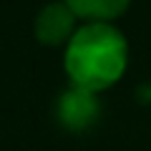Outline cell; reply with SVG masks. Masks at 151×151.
I'll return each instance as SVG.
<instances>
[{"mask_svg": "<svg viewBox=\"0 0 151 151\" xmlns=\"http://www.w3.org/2000/svg\"><path fill=\"white\" fill-rule=\"evenodd\" d=\"M76 33V15L63 0L48 3L35 18V38L43 45H60Z\"/></svg>", "mask_w": 151, "mask_h": 151, "instance_id": "obj_2", "label": "cell"}, {"mask_svg": "<svg viewBox=\"0 0 151 151\" xmlns=\"http://www.w3.org/2000/svg\"><path fill=\"white\" fill-rule=\"evenodd\" d=\"M76 18H86L91 23H108L126 13L131 0H63Z\"/></svg>", "mask_w": 151, "mask_h": 151, "instance_id": "obj_4", "label": "cell"}, {"mask_svg": "<svg viewBox=\"0 0 151 151\" xmlns=\"http://www.w3.org/2000/svg\"><path fill=\"white\" fill-rule=\"evenodd\" d=\"M65 73L70 86L96 93L113 86L126 70V38L108 23H88L78 28L65 48Z\"/></svg>", "mask_w": 151, "mask_h": 151, "instance_id": "obj_1", "label": "cell"}, {"mask_svg": "<svg viewBox=\"0 0 151 151\" xmlns=\"http://www.w3.org/2000/svg\"><path fill=\"white\" fill-rule=\"evenodd\" d=\"M58 116L63 126L70 131H83L98 119V98L96 93L81 91V88H70L60 96L58 101Z\"/></svg>", "mask_w": 151, "mask_h": 151, "instance_id": "obj_3", "label": "cell"}]
</instances>
